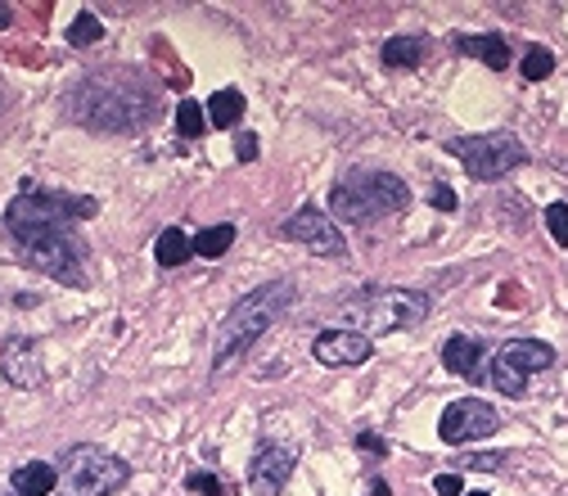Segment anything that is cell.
I'll return each instance as SVG.
<instances>
[{
  "label": "cell",
  "instance_id": "1",
  "mask_svg": "<svg viewBox=\"0 0 568 496\" xmlns=\"http://www.w3.org/2000/svg\"><path fill=\"white\" fill-rule=\"evenodd\" d=\"M86 217H95V199H68L27 185L5 212V231L32 272H46L63 285H86V244L78 235V221Z\"/></svg>",
  "mask_w": 568,
  "mask_h": 496
},
{
  "label": "cell",
  "instance_id": "2",
  "mask_svg": "<svg viewBox=\"0 0 568 496\" xmlns=\"http://www.w3.org/2000/svg\"><path fill=\"white\" fill-rule=\"evenodd\" d=\"M72 118L95 131H131L154 118V91L131 72H95L72 95Z\"/></svg>",
  "mask_w": 568,
  "mask_h": 496
},
{
  "label": "cell",
  "instance_id": "3",
  "mask_svg": "<svg viewBox=\"0 0 568 496\" xmlns=\"http://www.w3.org/2000/svg\"><path fill=\"white\" fill-rule=\"evenodd\" d=\"M298 298L293 280H271V285H262L253 293H244L231 316H225L221 325V338H217V357H212V370H231L253 343L267 334L285 312H289V302Z\"/></svg>",
  "mask_w": 568,
  "mask_h": 496
},
{
  "label": "cell",
  "instance_id": "4",
  "mask_svg": "<svg viewBox=\"0 0 568 496\" xmlns=\"http://www.w3.org/2000/svg\"><path fill=\"white\" fill-rule=\"evenodd\" d=\"M410 204V185L393 172H348L329 189V208L338 221L352 226H374Z\"/></svg>",
  "mask_w": 568,
  "mask_h": 496
},
{
  "label": "cell",
  "instance_id": "5",
  "mask_svg": "<svg viewBox=\"0 0 568 496\" xmlns=\"http://www.w3.org/2000/svg\"><path fill=\"white\" fill-rule=\"evenodd\" d=\"M429 293L420 289H402V285H370L361 293H352L344 302V316H348V330L357 334H393V330H410L429 316Z\"/></svg>",
  "mask_w": 568,
  "mask_h": 496
},
{
  "label": "cell",
  "instance_id": "6",
  "mask_svg": "<svg viewBox=\"0 0 568 496\" xmlns=\"http://www.w3.org/2000/svg\"><path fill=\"white\" fill-rule=\"evenodd\" d=\"M131 483V465L123 455H108L91 442H78L63 451L59 465V496H108Z\"/></svg>",
  "mask_w": 568,
  "mask_h": 496
},
{
  "label": "cell",
  "instance_id": "7",
  "mask_svg": "<svg viewBox=\"0 0 568 496\" xmlns=\"http://www.w3.org/2000/svg\"><path fill=\"white\" fill-rule=\"evenodd\" d=\"M451 159H461L465 172L474 181H501L510 176L514 168L528 163V149L519 145V136L510 131H487V136H456V140H447L442 145Z\"/></svg>",
  "mask_w": 568,
  "mask_h": 496
},
{
  "label": "cell",
  "instance_id": "8",
  "mask_svg": "<svg viewBox=\"0 0 568 496\" xmlns=\"http://www.w3.org/2000/svg\"><path fill=\"white\" fill-rule=\"evenodd\" d=\"M555 361V348L542 338H510L501 353H491V366H487V384L506 393V397H523L528 393V374L533 370H546Z\"/></svg>",
  "mask_w": 568,
  "mask_h": 496
},
{
  "label": "cell",
  "instance_id": "9",
  "mask_svg": "<svg viewBox=\"0 0 568 496\" xmlns=\"http://www.w3.org/2000/svg\"><path fill=\"white\" fill-rule=\"evenodd\" d=\"M501 429V415L491 411L487 402L478 397H461V402H451L438 419V438L447 447H465V442H478V438H491Z\"/></svg>",
  "mask_w": 568,
  "mask_h": 496
},
{
  "label": "cell",
  "instance_id": "10",
  "mask_svg": "<svg viewBox=\"0 0 568 496\" xmlns=\"http://www.w3.org/2000/svg\"><path fill=\"white\" fill-rule=\"evenodd\" d=\"M280 235H285V240H293V244H308L312 253H325V257H344V253H348L344 231H338L334 217H329V212H321L316 204L298 208V212L280 226Z\"/></svg>",
  "mask_w": 568,
  "mask_h": 496
},
{
  "label": "cell",
  "instance_id": "11",
  "mask_svg": "<svg viewBox=\"0 0 568 496\" xmlns=\"http://www.w3.org/2000/svg\"><path fill=\"white\" fill-rule=\"evenodd\" d=\"M370 338L366 334H357V330H325V334H316V343H312V357L321 361V366H329V370H344V366H361V361H370Z\"/></svg>",
  "mask_w": 568,
  "mask_h": 496
},
{
  "label": "cell",
  "instance_id": "12",
  "mask_svg": "<svg viewBox=\"0 0 568 496\" xmlns=\"http://www.w3.org/2000/svg\"><path fill=\"white\" fill-rule=\"evenodd\" d=\"M0 370H5V379L14 389H36L46 379L42 370V343L36 338H10L5 353H0Z\"/></svg>",
  "mask_w": 568,
  "mask_h": 496
},
{
  "label": "cell",
  "instance_id": "13",
  "mask_svg": "<svg viewBox=\"0 0 568 496\" xmlns=\"http://www.w3.org/2000/svg\"><path fill=\"white\" fill-rule=\"evenodd\" d=\"M293 474V447H262L248 465V487L257 496H276Z\"/></svg>",
  "mask_w": 568,
  "mask_h": 496
},
{
  "label": "cell",
  "instance_id": "14",
  "mask_svg": "<svg viewBox=\"0 0 568 496\" xmlns=\"http://www.w3.org/2000/svg\"><path fill=\"white\" fill-rule=\"evenodd\" d=\"M442 366L451 374H461V379H483V348H478L474 338L456 334V338L442 343Z\"/></svg>",
  "mask_w": 568,
  "mask_h": 496
},
{
  "label": "cell",
  "instance_id": "15",
  "mask_svg": "<svg viewBox=\"0 0 568 496\" xmlns=\"http://www.w3.org/2000/svg\"><path fill=\"white\" fill-rule=\"evenodd\" d=\"M456 50L483 59L487 68H497V72L510 64V46H506V36H497V32H465V36H456Z\"/></svg>",
  "mask_w": 568,
  "mask_h": 496
},
{
  "label": "cell",
  "instance_id": "16",
  "mask_svg": "<svg viewBox=\"0 0 568 496\" xmlns=\"http://www.w3.org/2000/svg\"><path fill=\"white\" fill-rule=\"evenodd\" d=\"M10 483H14V496H50L59 487V470L46 461H27L10 474Z\"/></svg>",
  "mask_w": 568,
  "mask_h": 496
},
{
  "label": "cell",
  "instance_id": "17",
  "mask_svg": "<svg viewBox=\"0 0 568 496\" xmlns=\"http://www.w3.org/2000/svg\"><path fill=\"white\" fill-rule=\"evenodd\" d=\"M429 55V36H389L384 42V64L389 68H420Z\"/></svg>",
  "mask_w": 568,
  "mask_h": 496
},
{
  "label": "cell",
  "instance_id": "18",
  "mask_svg": "<svg viewBox=\"0 0 568 496\" xmlns=\"http://www.w3.org/2000/svg\"><path fill=\"white\" fill-rule=\"evenodd\" d=\"M240 113H244V95H240V91H217V95L208 100V123L221 127V131L235 127Z\"/></svg>",
  "mask_w": 568,
  "mask_h": 496
},
{
  "label": "cell",
  "instance_id": "19",
  "mask_svg": "<svg viewBox=\"0 0 568 496\" xmlns=\"http://www.w3.org/2000/svg\"><path fill=\"white\" fill-rule=\"evenodd\" d=\"M154 257H159V266H181V262L195 257V240H185V235L176 231V226H172V231H163V235H159Z\"/></svg>",
  "mask_w": 568,
  "mask_h": 496
},
{
  "label": "cell",
  "instance_id": "20",
  "mask_svg": "<svg viewBox=\"0 0 568 496\" xmlns=\"http://www.w3.org/2000/svg\"><path fill=\"white\" fill-rule=\"evenodd\" d=\"M235 244V226L221 221V226H208V231L195 235V253L199 257H225V249Z\"/></svg>",
  "mask_w": 568,
  "mask_h": 496
},
{
  "label": "cell",
  "instance_id": "21",
  "mask_svg": "<svg viewBox=\"0 0 568 496\" xmlns=\"http://www.w3.org/2000/svg\"><path fill=\"white\" fill-rule=\"evenodd\" d=\"M104 36V23L91 14V10H82L78 19H72V27H68V46H78V50H86V46H95Z\"/></svg>",
  "mask_w": 568,
  "mask_h": 496
},
{
  "label": "cell",
  "instance_id": "22",
  "mask_svg": "<svg viewBox=\"0 0 568 496\" xmlns=\"http://www.w3.org/2000/svg\"><path fill=\"white\" fill-rule=\"evenodd\" d=\"M523 78L528 82H546L550 78V72H555V55L546 50V46H528V55H523Z\"/></svg>",
  "mask_w": 568,
  "mask_h": 496
},
{
  "label": "cell",
  "instance_id": "23",
  "mask_svg": "<svg viewBox=\"0 0 568 496\" xmlns=\"http://www.w3.org/2000/svg\"><path fill=\"white\" fill-rule=\"evenodd\" d=\"M176 131L181 136H204V108H199V100H181L176 104Z\"/></svg>",
  "mask_w": 568,
  "mask_h": 496
},
{
  "label": "cell",
  "instance_id": "24",
  "mask_svg": "<svg viewBox=\"0 0 568 496\" xmlns=\"http://www.w3.org/2000/svg\"><path fill=\"white\" fill-rule=\"evenodd\" d=\"M185 487L199 492V496H225V483H221L217 474H208V470H195V474L185 478Z\"/></svg>",
  "mask_w": 568,
  "mask_h": 496
},
{
  "label": "cell",
  "instance_id": "25",
  "mask_svg": "<svg viewBox=\"0 0 568 496\" xmlns=\"http://www.w3.org/2000/svg\"><path fill=\"white\" fill-rule=\"evenodd\" d=\"M546 226H550L555 244L568 249V204H550V208H546Z\"/></svg>",
  "mask_w": 568,
  "mask_h": 496
},
{
  "label": "cell",
  "instance_id": "26",
  "mask_svg": "<svg viewBox=\"0 0 568 496\" xmlns=\"http://www.w3.org/2000/svg\"><path fill=\"white\" fill-rule=\"evenodd\" d=\"M433 492H438V496H465V483H461V474H438V478H433Z\"/></svg>",
  "mask_w": 568,
  "mask_h": 496
},
{
  "label": "cell",
  "instance_id": "27",
  "mask_svg": "<svg viewBox=\"0 0 568 496\" xmlns=\"http://www.w3.org/2000/svg\"><path fill=\"white\" fill-rule=\"evenodd\" d=\"M235 159H240V163H253V159H257V140H253L248 131L235 140Z\"/></svg>",
  "mask_w": 568,
  "mask_h": 496
},
{
  "label": "cell",
  "instance_id": "28",
  "mask_svg": "<svg viewBox=\"0 0 568 496\" xmlns=\"http://www.w3.org/2000/svg\"><path fill=\"white\" fill-rule=\"evenodd\" d=\"M433 204H438L442 212H451V208H456V195H451L447 185H433Z\"/></svg>",
  "mask_w": 568,
  "mask_h": 496
},
{
  "label": "cell",
  "instance_id": "29",
  "mask_svg": "<svg viewBox=\"0 0 568 496\" xmlns=\"http://www.w3.org/2000/svg\"><path fill=\"white\" fill-rule=\"evenodd\" d=\"M357 442H361L366 451H374V455H389V442H384V438H374V434H361Z\"/></svg>",
  "mask_w": 568,
  "mask_h": 496
},
{
  "label": "cell",
  "instance_id": "30",
  "mask_svg": "<svg viewBox=\"0 0 568 496\" xmlns=\"http://www.w3.org/2000/svg\"><path fill=\"white\" fill-rule=\"evenodd\" d=\"M470 465H474V470H497L501 455H470Z\"/></svg>",
  "mask_w": 568,
  "mask_h": 496
},
{
  "label": "cell",
  "instance_id": "31",
  "mask_svg": "<svg viewBox=\"0 0 568 496\" xmlns=\"http://www.w3.org/2000/svg\"><path fill=\"white\" fill-rule=\"evenodd\" d=\"M10 19H14V10L5 5V0H0V27H10Z\"/></svg>",
  "mask_w": 568,
  "mask_h": 496
},
{
  "label": "cell",
  "instance_id": "32",
  "mask_svg": "<svg viewBox=\"0 0 568 496\" xmlns=\"http://www.w3.org/2000/svg\"><path fill=\"white\" fill-rule=\"evenodd\" d=\"M470 496H487V492H470Z\"/></svg>",
  "mask_w": 568,
  "mask_h": 496
}]
</instances>
